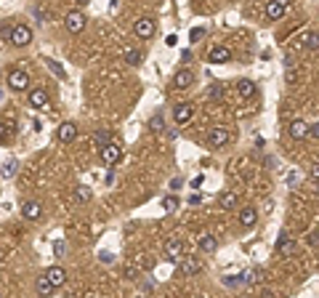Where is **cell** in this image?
I'll use <instances>...</instances> for the list:
<instances>
[{"mask_svg": "<svg viewBox=\"0 0 319 298\" xmlns=\"http://www.w3.org/2000/svg\"><path fill=\"white\" fill-rule=\"evenodd\" d=\"M90 197H93L90 187H77V189H75V202H77V205H88Z\"/></svg>", "mask_w": 319, "mask_h": 298, "instance_id": "cell-22", "label": "cell"}, {"mask_svg": "<svg viewBox=\"0 0 319 298\" xmlns=\"http://www.w3.org/2000/svg\"><path fill=\"white\" fill-rule=\"evenodd\" d=\"M56 139H59L61 144H72L77 139V125L72 120H64L59 128H56Z\"/></svg>", "mask_w": 319, "mask_h": 298, "instance_id": "cell-6", "label": "cell"}, {"mask_svg": "<svg viewBox=\"0 0 319 298\" xmlns=\"http://www.w3.org/2000/svg\"><path fill=\"white\" fill-rule=\"evenodd\" d=\"M27 101H30L32 109H48V91L45 88H32L27 93Z\"/></svg>", "mask_w": 319, "mask_h": 298, "instance_id": "cell-10", "label": "cell"}, {"mask_svg": "<svg viewBox=\"0 0 319 298\" xmlns=\"http://www.w3.org/2000/svg\"><path fill=\"white\" fill-rule=\"evenodd\" d=\"M99 157H101V162H106V165H117V162L123 160V149L112 141V144H106L104 149H99Z\"/></svg>", "mask_w": 319, "mask_h": 298, "instance_id": "cell-7", "label": "cell"}, {"mask_svg": "<svg viewBox=\"0 0 319 298\" xmlns=\"http://www.w3.org/2000/svg\"><path fill=\"white\" fill-rule=\"evenodd\" d=\"M45 277L51 280V285L53 288H61V285L67 282V272L61 266H51V269H45Z\"/></svg>", "mask_w": 319, "mask_h": 298, "instance_id": "cell-16", "label": "cell"}, {"mask_svg": "<svg viewBox=\"0 0 319 298\" xmlns=\"http://www.w3.org/2000/svg\"><path fill=\"white\" fill-rule=\"evenodd\" d=\"M99 261H101V263H112L115 258H112V253H109V250H101V253H99Z\"/></svg>", "mask_w": 319, "mask_h": 298, "instance_id": "cell-35", "label": "cell"}, {"mask_svg": "<svg viewBox=\"0 0 319 298\" xmlns=\"http://www.w3.org/2000/svg\"><path fill=\"white\" fill-rule=\"evenodd\" d=\"M192 187H195V189H199V187H202V176H197V178H192Z\"/></svg>", "mask_w": 319, "mask_h": 298, "instance_id": "cell-42", "label": "cell"}, {"mask_svg": "<svg viewBox=\"0 0 319 298\" xmlns=\"http://www.w3.org/2000/svg\"><path fill=\"white\" fill-rule=\"evenodd\" d=\"M197 298H205V296H197Z\"/></svg>", "mask_w": 319, "mask_h": 298, "instance_id": "cell-46", "label": "cell"}, {"mask_svg": "<svg viewBox=\"0 0 319 298\" xmlns=\"http://www.w3.org/2000/svg\"><path fill=\"white\" fill-rule=\"evenodd\" d=\"M266 16H269V19H282V16H284V5L269 0V3H266Z\"/></svg>", "mask_w": 319, "mask_h": 298, "instance_id": "cell-21", "label": "cell"}, {"mask_svg": "<svg viewBox=\"0 0 319 298\" xmlns=\"http://www.w3.org/2000/svg\"><path fill=\"white\" fill-rule=\"evenodd\" d=\"M199 269H202V263L195 261V258H186V261H181V274H184V277H192V274H197Z\"/></svg>", "mask_w": 319, "mask_h": 298, "instance_id": "cell-19", "label": "cell"}, {"mask_svg": "<svg viewBox=\"0 0 319 298\" xmlns=\"http://www.w3.org/2000/svg\"><path fill=\"white\" fill-rule=\"evenodd\" d=\"M237 93L242 99H253L255 96V83L253 80H239L237 83Z\"/></svg>", "mask_w": 319, "mask_h": 298, "instance_id": "cell-18", "label": "cell"}, {"mask_svg": "<svg viewBox=\"0 0 319 298\" xmlns=\"http://www.w3.org/2000/svg\"><path fill=\"white\" fill-rule=\"evenodd\" d=\"M176 43H178V37H176V35H168V37H165V46H176Z\"/></svg>", "mask_w": 319, "mask_h": 298, "instance_id": "cell-41", "label": "cell"}, {"mask_svg": "<svg viewBox=\"0 0 319 298\" xmlns=\"http://www.w3.org/2000/svg\"><path fill=\"white\" fill-rule=\"evenodd\" d=\"M32 43V30L27 24H14V32H11V46L24 48Z\"/></svg>", "mask_w": 319, "mask_h": 298, "instance_id": "cell-4", "label": "cell"}, {"mask_svg": "<svg viewBox=\"0 0 319 298\" xmlns=\"http://www.w3.org/2000/svg\"><path fill=\"white\" fill-rule=\"evenodd\" d=\"M274 248H277V253H293V250H295V243L290 240L287 232H282V234L277 237V245H274Z\"/></svg>", "mask_w": 319, "mask_h": 298, "instance_id": "cell-17", "label": "cell"}, {"mask_svg": "<svg viewBox=\"0 0 319 298\" xmlns=\"http://www.w3.org/2000/svg\"><path fill=\"white\" fill-rule=\"evenodd\" d=\"M221 93H224V88H221V86H213V88H210V96H213V99H218Z\"/></svg>", "mask_w": 319, "mask_h": 298, "instance_id": "cell-40", "label": "cell"}, {"mask_svg": "<svg viewBox=\"0 0 319 298\" xmlns=\"http://www.w3.org/2000/svg\"><path fill=\"white\" fill-rule=\"evenodd\" d=\"M303 43H306V48L309 51H319V32H309Z\"/></svg>", "mask_w": 319, "mask_h": 298, "instance_id": "cell-30", "label": "cell"}, {"mask_svg": "<svg viewBox=\"0 0 319 298\" xmlns=\"http://www.w3.org/2000/svg\"><path fill=\"white\" fill-rule=\"evenodd\" d=\"M35 288H37V293H40V296H51V293H53V290H56L53 285H51V280L45 277V274H43V277H37Z\"/></svg>", "mask_w": 319, "mask_h": 298, "instance_id": "cell-23", "label": "cell"}, {"mask_svg": "<svg viewBox=\"0 0 319 298\" xmlns=\"http://www.w3.org/2000/svg\"><path fill=\"white\" fill-rule=\"evenodd\" d=\"M255 221H258V210H255V208H242V210H239V224H242L245 229H253L255 227Z\"/></svg>", "mask_w": 319, "mask_h": 298, "instance_id": "cell-14", "label": "cell"}, {"mask_svg": "<svg viewBox=\"0 0 319 298\" xmlns=\"http://www.w3.org/2000/svg\"><path fill=\"white\" fill-rule=\"evenodd\" d=\"M125 277H128V280H139V274H136L133 266H125Z\"/></svg>", "mask_w": 319, "mask_h": 298, "instance_id": "cell-37", "label": "cell"}, {"mask_svg": "<svg viewBox=\"0 0 319 298\" xmlns=\"http://www.w3.org/2000/svg\"><path fill=\"white\" fill-rule=\"evenodd\" d=\"M309 178H311V181H319V162L309 168Z\"/></svg>", "mask_w": 319, "mask_h": 298, "instance_id": "cell-36", "label": "cell"}, {"mask_svg": "<svg viewBox=\"0 0 319 298\" xmlns=\"http://www.w3.org/2000/svg\"><path fill=\"white\" fill-rule=\"evenodd\" d=\"M218 202H221V208H224V210H234L237 208V194L234 192H224L218 197Z\"/></svg>", "mask_w": 319, "mask_h": 298, "instance_id": "cell-24", "label": "cell"}, {"mask_svg": "<svg viewBox=\"0 0 319 298\" xmlns=\"http://www.w3.org/2000/svg\"><path fill=\"white\" fill-rule=\"evenodd\" d=\"M93 141H96V147H99V149H104L106 144H112L109 131H96V133H93Z\"/></svg>", "mask_w": 319, "mask_h": 298, "instance_id": "cell-26", "label": "cell"}, {"mask_svg": "<svg viewBox=\"0 0 319 298\" xmlns=\"http://www.w3.org/2000/svg\"><path fill=\"white\" fill-rule=\"evenodd\" d=\"M208 144L210 147H215V149H221L224 144H229V131L226 128H210V133H208Z\"/></svg>", "mask_w": 319, "mask_h": 298, "instance_id": "cell-11", "label": "cell"}, {"mask_svg": "<svg viewBox=\"0 0 319 298\" xmlns=\"http://www.w3.org/2000/svg\"><path fill=\"white\" fill-rule=\"evenodd\" d=\"M90 298H93V296H90Z\"/></svg>", "mask_w": 319, "mask_h": 298, "instance_id": "cell-47", "label": "cell"}, {"mask_svg": "<svg viewBox=\"0 0 319 298\" xmlns=\"http://www.w3.org/2000/svg\"><path fill=\"white\" fill-rule=\"evenodd\" d=\"M208 61L210 64H226V61H231V48L226 46H213L208 53Z\"/></svg>", "mask_w": 319, "mask_h": 298, "instance_id": "cell-12", "label": "cell"}, {"mask_svg": "<svg viewBox=\"0 0 319 298\" xmlns=\"http://www.w3.org/2000/svg\"><path fill=\"white\" fill-rule=\"evenodd\" d=\"M274 3H279V5H287V3H290V0H274Z\"/></svg>", "mask_w": 319, "mask_h": 298, "instance_id": "cell-44", "label": "cell"}, {"mask_svg": "<svg viewBox=\"0 0 319 298\" xmlns=\"http://www.w3.org/2000/svg\"><path fill=\"white\" fill-rule=\"evenodd\" d=\"M287 131H290V139H295V141H303V139L309 136V123H303V120H293Z\"/></svg>", "mask_w": 319, "mask_h": 298, "instance_id": "cell-13", "label": "cell"}, {"mask_svg": "<svg viewBox=\"0 0 319 298\" xmlns=\"http://www.w3.org/2000/svg\"><path fill=\"white\" fill-rule=\"evenodd\" d=\"M21 216H24L27 221H40V218H43V205H40L37 200H24L21 202Z\"/></svg>", "mask_w": 319, "mask_h": 298, "instance_id": "cell-8", "label": "cell"}, {"mask_svg": "<svg viewBox=\"0 0 319 298\" xmlns=\"http://www.w3.org/2000/svg\"><path fill=\"white\" fill-rule=\"evenodd\" d=\"M215 248H218V240H215L213 234H202V237H199V250L202 253H213Z\"/></svg>", "mask_w": 319, "mask_h": 298, "instance_id": "cell-20", "label": "cell"}, {"mask_svg": "<svg viewBox=\"0 0 319 298\" xmlns=\"http://www.w3.org/2000/svg\"><path fill=\"white\" fill-rule=\"evenodd\" d=\"M309 136H311V139H319V123H314V125H309Z\"/></svg>", "mask_w": 319, "mask_h": 298, "instance_id": "cell-38", "label": "cell"}, {"mask_svg": "<svg viewBox=\"0 0 319 298\" xmlns=\"http://www.w3.org/2000/svg\"><path fill=\"white\" fill-rule=\"evenodd\" d=\"M202 35H205V27H195V30L189 32V40L192 43H199V40H202Z\"/></svg>", "mask_w": 319, "mask_h": 298, "instance_id": "cell-33", "label": "cell"}, {"mask_svg": "<svg viewBox=\"0 0 319 298\" xmlns=\"http://www.w3.org/2000/svg\"><path fill=\"white\" fill-rule=\"evenodd\" d=\"M173 86H176V88H192V86H195V72H192V70H181V72H176Z\"/></svg>", "mask_w": 319, "mask_h": 298, "instance_id": "cell-15", "label": "cell"}, {"mask_svg": "<svg viewBox=\"0 0 319 298\" xmlns=\"http://www.w3.org/2000/svg\"><path fill=\"white\" fill-rule=\"evenodd\" d=\"M149 128H152V131H162V128H165L162 115H155V117H152V120H149Z\"/></svg>", "mask_w": 319, "mask_h": 298, "instance_id": "cell-32", "label": "cell"}, {"mask_svg": "<svg viewBox=\"0 0 319 298\" xmlns=\"http://www.w3.org/2000/svg\"><path fill=\"white\" fill-rule=\"evenodd\" d=\"M192 117H195V104H192V101H181V104L173 106V120L178 123V125H186Z\"/></svg>", "mask_w": 319, "mask_h": 298, "instance_id": "cell-5", "label": "cell"}, {"mask_svg": "<svg viewBox=\"0 0 319 298\" xmlns=\"http://www.w3.org/2000/svg\"><path fill=\"white\" fill-rule=\"evenodd\" d=\"M16 171H19V162H16V160H8L3 168H0V178H14Z\"/></svg>", "mask_w": 319, "mask_h": 298, "instance_id": "cell-25", "label": "cell"}, {"mask_svg": "<svg viewBox=\"0 0 319 298\" xmlns=\"http://www.w3.org/2000/svg\"><path fill=\"white\" fill-rule=\"evenodd\" d=\"M75 3H77V5H88L90 0H75Z\"/></svg>", "mask_w": 319, "mask_h": 298, "instance_id": "cell-43", "label": "cell"}, {"mask_svg": "<svg viewBox=\"0 0 319 298\" xmlns=\"http://www.w3.org/2000/svg\"><path fill=\"white\" fill-rule=\"evenodd\" d=\"M48 70H51V75H56L59 80H67V72H64V67H61L59 61H48Z\"/></svg>", "mask_w": 319, "mask_h": 298, "instance_id": "cell-29", "label": "cell"}, {"mask_svg": "<svg viewBox=\"0 0 319 298\" xmlns=\"http://www.w3.org/2000/svg\"><path fill=\"white\" fill-rule=\"evenodd\" d=\"M309 243L314 245V248H319V232H311L309 234Z\"/></svg>", "mask_w": 319, "mask_h": 298, "instance_id": "cell-39", "label": "cell"}, {"mask_svg": "<svg viewBox=\"0 0 319 298\" xmlns=\"http://www.w3.org/2000/svg\"><path fill=\"white\" fill-rule=\"evenodd\" d=\"M141 59H144V56H141V51H136V48H130L128 53H125V64H130V67H139Z\"/></svg>", "mask_w": 319, "mask_h": 298, "instance_id": "cell-28", "label": "cell"}, {"mask_svg": "<svg viewBox=\"0 0 319 298\" xmlns=\"http://www.w3.org/2000/svg\"><path fill=\"white\" fill-rule=\"evenodd\" d=\"M136 298H144V296H136Z\"/></svg>", "mask_w": 319, "mask_h": 298, "instance_id": "cell-45", "label": "cell"}, {"mask_svg": "<svg viewBox=\"0 0 319 298\" xmlns=\"http://www.w3.org/2000/svg\"><path fill=\"white\" fill-rule=\"evenodd\" d=\"M284 80H287L290 86H295V83H298V72L293 70V64H290V61H287V72H284Z\"/></svg>", "mask_w": 319, "mask_h": 298, "instance_id": "cell-31", "label": "cell"}, {"mask_svg": "<svg viewBox=\"0 0 319 298\" xmlns=\"http://www.w3.org/2000/svg\"><path fill=\"white\" fill-rule=\"evenodd\" d=\"M64 250H67V245H64V240H56V243H53V253H56V256H64Z\"/></svg>", "mask_w": 319, "mask_h": 298, "instance_id": "cell-34", "label": "cell"}, {"mask_svg": "<svg viewBox=\"0 0 319 298\" xmlns=\"http://www.w3.org/2000/svg\"><path fill=\"white\" fill-rule=\"evenodd\" d=\"M165 258H168V261H173V263H178L181 258H184V243H181L178 237H173V240H168V243H165Z\"/></svg>", "mask_w": 319, "mask_h": 298, "instance_id": "cell-9", "label": "cell"}, {"mask_svg": "<svg viewBox=\"0 0 319 298\" xmlns=\"http://www.w3.org/2000/svg\"><path fill=\"white\" fill-rule=\"evenodd\" d=\"M155 30H157V21L152 19V16H141L133 24V35L141 37V40H149V37L155 35Z\"/></svg>", "mask_w": 319, "mask_h": 298, "instance_id": "cell-3", "label": "cell"}, {"mask_svg": "<svg viewBox=\"0 0 319 298\" xmlns=\"http://www.w3.org/2000/svg\"><path fill=\"white\" fill-rule=\"evenodd\" d=\"M85 24H88V19H85L83 11H70V14L64 16V27L70 35H80V32L85 30Z\"/></svg>", "mask_w": 319, "mask_h": 298, "instance_id": "cell-2", "label": "cell"}, {"mask_svg": "<svg viewBox=\"0 0 319 298\" xmlns=\"http://www.w3.org/2000/svg\"><path fill=\"white\" fill-rule=\"evenodd\" d=\"M5 80H8L11 91H16V93H24V91H30V75H27L24 70H11Z\"/></svg>", "mask_w": 319, "mask_h": 298, "instance_id": "cell-1", "label": "cell"}, {"mask_svg": "<svg viewBox=\"0 0 319 298\" xmlns=\"http://www.w3.org/2000/svg\"><path fill=\"white\" fill-rule=\"evenodd\" d=\"M178 205H181V202H178V197H176V194H168V197H162V210H165V213H173Z\"/></svg>", "mask_w": 319, "mask_h": 298, "instance_id": "cell-27", "label": "cell"}]
</instances>
